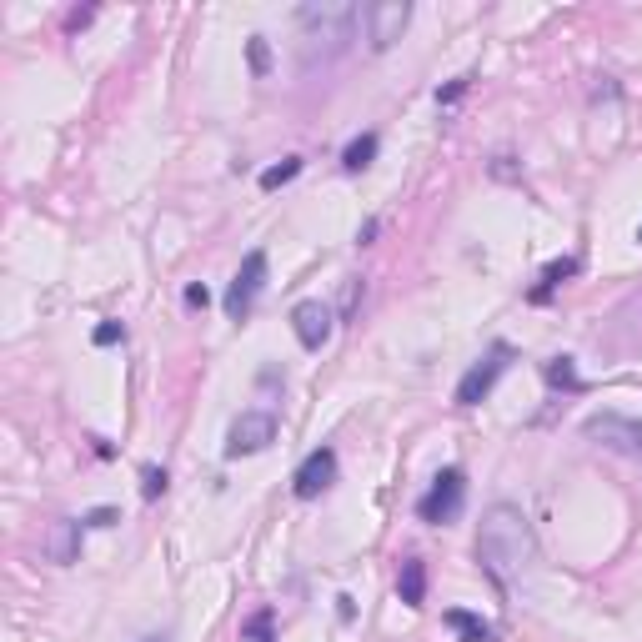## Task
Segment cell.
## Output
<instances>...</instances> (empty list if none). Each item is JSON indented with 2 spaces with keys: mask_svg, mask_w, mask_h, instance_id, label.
<instances>
[{
  "mask_svg": "<svg viewBox=\"0 0 642 642\" xmlns=\"http://www.w3.org/2000/svg\"><path fill=\"white\" fill-rule=\"evenodd\" d=\"M477 562L482 572L512 592L522 582V572L537 562V537H532V522L522 517V507L512 502H497L482 512V532H477Z\"/></svg>",
  "mask_w": 642,
  "mask_h": 642,
  "instance_id": "6da1fadb",
  "label": "cell"
},
{
  "mask_svg": "<svg viewBox=\"0 0 642 642\" xmlns=\"http://www.w3.org/2000/svg\"><path fill=\"white\" fill-rule=\"evenodd\" d=\"M357 6L352 0H306V6L296 11V26H301V36H306V46H301V56H306V66H316V61H337L352 41H357Z\"/></svg>",
  "mask_w": 642,
  "mask_h": 642,
  "instance_id": "7a4b0ae2",
  "label": "cell"
},
{
  "mask_svg": "<svg viewBox=\"0 0 642 642\" xmlns=\"http://www.w3.org/2000/svg\"><path fill=\"white\" fill-rule=\"evenodd\" d=\"M462 502H467V472L462 467H442L427 487V497L417 502V517L432 522V527H447L462 517Z\"/></svg>",
  "mask_w": 642,
  "mask_h": 642,
  "instance_id": "3957f363",
  "label": "cell"
},
{
  "mask_svg": "<svg viewBox=\"0 0 642 642\" xmlns=\"http://www.w3.org/2000/svg\"><path fill=\"white\" fill-rule=\"evenodd\" d=\"M582 437H592V442L607 447V452H622V457H637V462H642V422H637V417L592 412V417L582 422Z\"/></svg>",
  "mask_w": 642,
  "mask_h": 642,
  "instance_id": "277c9868",
  "label": "cell"
},
{
  "mask_svg": "<svg viewBox=\"0 0 642 642\" xmlns=\"http://www.w3.org/2000/svg\"><path fill=\"white\" fill-rule=\"evenodd\" d=\"M507 367H512V347H507V342H492V347H487V357H482V362H472V367H467V377L457 382V407H477V402L502 382V372H507Z\"/></svg>",
  "mask_w": 642,
  "mask_h": 642,
  "instance_id": "5b68a950",
  "label": "cell"
},
{
  "mask_svg": "<svg viewBox=\"0 0 642 642\" xmlns=\"http://www.w3.org/2000/svg\"><path fill=\"white\" fill-rule=\"evenodd\" d=\"M261 286H266V251L256 246V251H246L241 271H236V276H231V286H226V316H236V321H241V316L256 306Z\"/></svg>",
  "mask_w": 642,
  "mask_h": 642,
  "instance_id": "8992f818",
  "label": "cell"
},
{
  "mask_svg": "<svg viewBox=\"0 0 642 642\" xmlns=\"http://www.w3.org/2000/svg\"><path fill=\"white\" fill-rule=\"evenodd\" d=\"M276 442V417L271 412H241L226 432V457H256Z\"/></svg>",
  "mask_w": 642,
  "mask_h": 642,
  "instance_id": "52a82bcc",
  "label": "cell"
},
{
  "mask_svg": "<svg viewBox=\"0 0 642 642\" xmlns=\"http://www.w3.org/2000/svg\"><path fill=\"white\" fill-rule=\"evenodd\" d=\"M407 21H412L407 0H377V6H367V41H372V51H392L402 41Z\"/></svg>",
  "mask_w": 642,
  "mask_h": 642,
  "instance_id": "ba28073f",
  "label": "cell"
},
{
  "mask_svg": "<svg viewBox=\"0 0 642 642\" xmlns=\"http://www.w3.org/2000/svg\"><path fill=\"white\" fill-rule=\"evenodd\" d=\"M332 482H337V452H332V447H316V452H306V462L296 467L291 492H296L301 502H316L321 492H332Z\"/></svg>",
  "mask_w": 642,
  "mask_h": 642,
  "instance_id": "9c48e42d",
  "label": "cell"
},
{
  "mask_svg": "<svg viewBox=\"0 0 642 642\" xmlns=\"http://www.w3.org/2000/svg\"><path fill=\"white\" fill-rule=\"evenodd\" d=\"M332 306L327 301H296V311H291V327H296V342L306 347V352H321L327 347V337H332Z\"/></svg>",
  "mask_w": 642,
  "mask_h": 642,
  "instance_id": "30bf717a",
  "label": "cell"
},
{
  "mask_svg": "<svg viewBox=\"0 0 642 642\" xmlns=\"http://www.w3.org/2000/svg\"><path fill=\"white\" fill-rule=\"evenodd\" d=\"M76 547H81V522H71V517L51 522V537H46L51 562H76Z\"/></svg>",
  "mask_w": 642,
  "mask_h": 642,
  "instance_id": "8fae6325",
  "label": "cell"
},
{
  "mask_svg": "<svg viewBox=\"0 0 642 642\" xmlns=\"http://www.w3.org/2000/svg\"><path fill=\"white\" fill-rule=\"evenodd\" d=\"M397 592H402L407 607H422V597H427V562H422V557H407V562H402Z\"/></svg>",
  "mask_w": 642,
  "mask_h": 642,
  "instance_id": "7c38bea8",
  "label": "cell"
},
{
  "mask_svg": "<svg viewBox=\"0 0 642 642\" xmlns=\"http://www.w3.org/2000/svg\"><path fill=\"white\" fill-rule=\"evenodd\" d=\"M447 627L462 637V642H492L497 632H492V622H482L477 612H467V607H452L447 612Z\"/></svg>",
  "mask_w": 642,
  "mask_h": 642,
  "instance_id": "4fadbf2b",
  "label": "cell"
},
{
  "mask_svg": "<svg viewBox=\"0 0 642 642\" xmlns=\"http://www.w3.org/2000/svg\"><path fill=\"white\" fill-rule=\"evenodd\" d=\"M372 156H377V131L357 136V141L342 151V171H352V176H357V171H367V166H372Z\"/></svg>",
  "mask_w": 642,
  "mask_h": 642,
  "instance_id": "5bb4252c",
  "label": "cell"
},
{
  "mask_svg": "<svg viewBox=\"0 0 642 642\" xmlns=\"http://www.w3.org/2000/svg\"><path fill=\"white\" fill-rule=\"evenodd\" d=\"M567 276H577V256H562V261H552L547 271H542V281H537V291H532V301H547Z\"/></svg>",
  "mask_w": 642,
  "mask_h": 642,
  "instance_id": "9a60e30c",
  "label": "cell"
},
{
  "mask_svg": "<svg viewBox=\"0 0 642 642\" xmlns=\"http://www.w3.org/2000/svg\"><path fill=\"white\" fill-rule=\"evenodd\" d=\"M542 377H547L552 387H567V392H577V387H582V377H577L572 357H552V362L542 367Z\"/></svg>",
  "mask_w": 642,
  "mask_h": 642,
  "instance_id": "2e32d148",
  "label": "cell"
},
{
  "mask_svg": "<svg viewBox=\"0 0 642 642\" xmlns=\"http://www.w3.org/2000/svg\"><path fill=\"white\" fill-rule=\"evenodd\" d=\"M301 176V156H286L281 166H266L261 171V191H276V186H286V181H296Z\"/></svg>",
  "mask_w": 642,
  "mask_h": 642,
  "instance_id": "e0dca14e",
  "label": "cell"
},
{
  "mask_svg": "<svg viewBox=\"0 0 642 642\" xmlns=\"http://www.w3.org/2000/svg\"><path fill=\"white\" fill-rule=\"evenodd\" d=\"M271 622H276V612H271V607H261V612H251V617H246V627H241V632H246V642H276V632H271Z\"/></svg>",
  "mask_w": 642,
  "mask_h": 642,
  "instance_id": "ac0fdd59",
  "label": "cell"
},
{
  "mask_svg": "<svg viewBox=\"0 0 642 642\" xmlns=\"http://www.w3.org/2000/svg\"><path fill=\"white\" fill-rule=\"evenodd\" d=\"M161 492H166V472H161V467H146V472H141V497L156 502Z\"/></svg>",
  "mask_w": 642,
  "mask_h": 642,
  "instance_id": "d6986e66",
  "label": "cell"
},
{
  "mask_svg": "<svg viewBox=\"0 0 642 642\" xmlns=\"http://www.w3.org/2000/svg\"><path fill=\"white\" fill-rule=\"evenodd\" d=\"M246 56H251V71H256V76H266V66H271V56H266V36H251Z\"/></svg>",
  "mask_w": 642,
  "mask_h": 642,
  "instance_id": "ffe728a7",
  "label": "cell"
},
{
  "mask_svg": "<svg viewBox=\"0 0 642 642\" xmlns=\"http://www.w3.org/2000/svg\"><path fill=\"white\" fill-rule=\"evenodd\" d=\"M116 342H126V327H121V321H101V327H96V347H116Z\"/></svg>",
  "mask_w": 642,
  "mask_h": 642,
  "instance_id": "44dd1931",
  "label": "cell"
},
{
  "mask_svg": "<svg viewBox=\"0 0 642 642\" xmlns=\"http://www.w3.org/2000/svg\"><path fill=\"white\" fill-rule=\"evenodd\" d=\"M116 522V507H96L91 517H86V527H111Z\"/></svg>",
  "mask_w": 642,
  "mask_h": 642,
  "instance_id": "7402d4cb",
  "label": "cell"
},
{
  "mask_svg": "<svg viewBox=\"0 0 642 642\" xmlns=\"http://www.w3.org/2000/svg\"><path fill=\"white\" fill-rule=\"evenodd\" d=\"M206 301H211L206 286H186V306H206Z\"/></svg>",
  "mask_w": 642,
  "mask_h": 642,
  "instance_id": "603a6c76",
  "label": "cell"
},
{
  "mask_svg": "<svg viewBox=\"0 0 642 642\" xmlns=\"http://www.w3.org/2000/svg\"><path fill=\"white\" fill-rule=\"evenodd\" d=\"M462 91H467V81H452V86H447V91H437V101H442V106H447V101H457V96H462Z\"/></svg>",
  "mask_w": 642,
  "mask_h": 642,
  "instance_id": "cb8c5ba5",
  "label": "cell"
},
{
  "mask_svg": "<svg viewBox=\"0 0 642 642\" xmlns=\"http://www.w3.org/2000/svg\"><path fill=\"white\" fill-rule=\"evenodd\" d=\"M146 642H171V637H146Z\"/></svg>",
  "mask_w": 642,
  "mask_h": 642,
  "instance_id": "d4e9b609",
  "label": "cell"
},
{
  "mask_svg": "<svg viewBox=\"0 0 642 642\" xmlns=\"http://www.w3.org/2000/svg\"><path fill=\"white\" fill-rule=\"evenodd\" d=\"M637 241H642V226H637Z\"/></svg>",
  "mask_w": 642,
  "mask_h": 642,
  "instance_id": "484cf974",
  "label": "cell"
}]
</instances>
